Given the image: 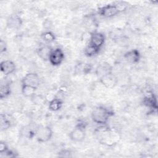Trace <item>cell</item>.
Listing matches in <instances>:
<instances>
[{
	"label": "cell",
	"instance_id": "10",
	"mask_svg": "<svg viewBox=\"0 0 158 158\" xmlns=\"http://www.w3.org/2000/svg\"><path fill=\"white\" fill-rule=\"evenodd\" d=\"M7 27L12 30H18L22 25V20L17 14H12L7 19Z\"/></svg>",
	"mask_w": 158,
	"mask_h": 158
},
{
	"label": "cell",
	"instance_id": "15",
	"mask_svg": "<svg viewBox=\"0 0 158 158\" xmlns=\"http://www.w3.org/2000/svg\"><path fill=\"white\" fill-rule=\"evenodd\" d=\"M92 67L90 64L80 62L75 67V73L77 75H86L90 73Z\"/></svg>",
	"mask_w": 158,
	"mask_h": 158
},
{
	"label": "cell",
	"instance_id": "9",
	"mask_svg": "<svg viewBox=\"0 0 158 158\" xmlns=\"http://www.w3.org/2000/svg\"><path fill=\"white\" fill-rule=\"evenodd\" d=\"M0 69L1 72L5 75V76H7L15 72L16 66L12 60H5L1 62Z\"/></svg>",
	"mask_w": 158,
	"mask_h": 158
},
{
	"label": "cell",
	"instance_id": "16",
	"mask_svg": "<svg viewBox=\"0 0 158 158\" xmlns=\"http://www.w3.org/2000/svg\"><path fill=\"white\" fill-rule=\"evenodd\" d=\"M11 93V84L9 81H4L1 85L0 98L4 99L7 98Z\"/></svg>",
	"mask_w": 158,
	"mask_h": 158
},
{
	"label": "cell",
	"instance_id": "24",
	"mask_svg": "<svg viewBox=\"0 0 158 158\" xmlns=\"http://www.w3.org/2000/svg\"><path fill=\"white\" fill-rule=\"evenodd\" d=\"M70 152L69 151H67V150H63L61 152H59V156L60 157H70L71 155H70Z\"/></svg>",
	"mask_w": 158,
	"mask_h": 158
},
{
	"label": "cell",
	"instance_id": "5",
	"mask_svg": "<svg viewBox=\"0 0 158 158\" xmlns=\"http://www.w3.org/2000/svg\"><path fill=\"white\" fill-rule=\"evenodd\" d=\"M40 80L38 75L34 72L27 73L21 80V85L29 86L37 89L40 86Z\"/></svg>",
	"mask_w": 158,
	"mask_h": 158
},
{
	"label": "cell",
	"instance_id": "20",
	"mask_svg": "<svg viewBox=\"0 0 158 158\" xmlns=\"http://www.w3.org/2000/svg\"><path fill=\"white\" fill-rule=\"evenodd\" d=\"M99 51H100L99 49H98L94 47L93 46L89 44H88L84 49V53L86 56L91 57L97 55L99 53Z\"/></svg>",
	"mask_w": 158,
	"mask_h": 158
},
{
	"label": "cell",
	"instance_id": "3",
	"mask_svg": "<svg viewBox=\"0 0 158 158\" xmlns=\"http://www.w3.org/2000/svg\"><path fill=\"white\" fill-rule=\"evenodd\" d=\"M53 135L52 128L48 125L37 126L35 138L39 143H46L49 141Z\"/></svg>",
	"mask_w": 158,
	"mask_h": 158
},
{
	"label": "cell",
	"instance_id": "8",
	"mask_svg": "<svg viewBox=\"0 0 158 158\" xmlns=\"http://www.w3.org/2000/svg\"><path fill=\"white\" fill-rule=\"evenodd\" d=\"M99 80L101 85L108 89H112L114 88L118 83L117 77L114 75L112 72L107 73L99 77Z\"/></svg>",
	"mask_w": 158,
	"mask_h": 158
},
{
	"label": "cell",
	"instance_id": "11",
	"mask_svg": "<svg viewBox=\"0 0 158 158\" xmlns=\"http://www.w3.org/2000/svg\"><path fill=\"white\" fill-rule=\"evenodd\" d=\"M13 125V118L7 114L0 115V128L1 131L8 130Z\"/></svg>",
	"mask_w": 158,
	"mask_h": 158
},
{
	"label": "cell",
	"instance_id": "23",
	"mask_svg": "<svg viewBox=\"0 0 158 158\" xmlns=\"http://www.w3.org/2000/svg\"><path fill=\"white\" fill-rule=\"evenodd\" d=\"M8 149H9V148H8L7 146L6 145V144L4 142L1 141V143H0V154H3L6 151H7Z\"/></svg>",
	"mask_w": 158,
	"mask_h": 158
},
{
	"label": "cell",
	"instance_id": "1",
	"mask_svg": "<svg viewBox=\"0 0 158 158\" xmlns=\"http://www.w3.org/2000/svg\"><path fill=\"white\" fill-rule=\"evenodd\" d=\"M113 115L114 113L106 107L99 106L92 110L91 117L93 122L100 126H104Z\"/></svg>",
	"mask_w": 158,
	"mask_h": 158
},
{
	"label": "cell",
	"instance_id": "21",
	"mask_svg": "<svg viewBox=\"0 0 158 158\" xmlns=\"http://www.w3.org/2000/svg\"><path fill=\"white\" fill-rule=\"evenodd\" d=\"M41 38L45 43H51L56 40V36L51 31H45L41 34Z\"/></svg>",
	"mask_w": 158,
	"mask_h": 158
},
{
	"label": "cell",
	"instance_id": "7",
	"mask_svg": "<svg viewBox=\"0 0 158 158\" xmlns=\"http://www.w3.org/2000/svg\"><path fill=\"white\" fill-rule=\"evenodd\" d=\"M105 40L106 38L102 33L95 31L91 33L88 44L101 49L105 43Z\"/></svg>",
	"mask_w": 158,
	"mask_h": 158
},
{
	"label": "cell",
	"instance_id": "12",
	"mask_svg": "<svg viewBox=\"0 0 158 158\" xmlns=\"http://www.w3.org/2000/svg\"><path fill=\"white\" fill-rule=\"evenodd\" d=\"M125 59L130 64L138 63L141 58V54L137 49H131L127 51L123 56Z\"/></svg>",
	"mask_w": 158,
	"mask_h": 158
},
{
	"label": "cell",
	"instance_id": "18",
	"mask_svg": "<svg viewBox=\"0 0 158 158\" xmlns=\"http://www.w3.org/2000/svg\"><path fill=\"white\" fill-rule=\"evenodd\" d=\"M63 105L62 101L58 98H54L52 99L48 104V109L52 112H57L59 110Z\"/></svg>",
	"mask_w": 158,
	"mask_h": 158
},
{
	"label": "cell",
	"instance_id": "22",
	"mask_svg": "<svg viewBox=\"0 0 158 158\" xmlns=\"http://www.w3.org/2000/svg\"><path fill=\"white\" fill-rule=\"evenodd\" d=\"M6 50H7L6 43L3 40L1 39L0 41V53L1 54L4 53L6 51Z\"/></svg>",
	"mask_w": 158,
	"mask_h": 158
},
{
	"label": "cell",
	"instance_id": "17",
	"mask_svg": "<svg viewBox=\"0 0 158 158\" xmlns=\"http://www.w3.org/2000/svg\"><path fill=\"white\" fill-rule=\"evenodd\" d=\"M96 72L97 75H98L99 77H101L107 73L112 72V67L106 62H102L98 66Z\"/></svg>",
	"mask_w": 158,
	"mask_h": 158
},
{
	"label": "cell",
	"instance_id": "13",
	"mask_svg": "<svg viewBox=\"0 0 158 158\" xmlns=\"http://www.w3.org/2000/svg\"><path fill=\"white\" fill-rule=\"evenodd\" d=\"M37 126H33L31 124L23 126L20 130V134L22 137L31 139L35 136V133Z\"/></svg>",
	"mask_w": 158,
	"mask_h": 158
},
{
	"label": "cell",
	"instance_id": "6",
	"mask_svg": "<svg viewBox=\"0 0 158 158\" xmlns=\"http://www.w3.org/2000/svg\"><path fill=\"white\" fill-rule=\"evenodd\" d=\"M64 52L60 48L52 49L49 57V62L53 66L60 65L64 60Z\"/></svg>",
	"mask_w": 158,
	"mask_h": 158
},
{
	"label": "cell",
	"instance_id": "2",
	"mask_svg": "<svg viewBox=\"0 0 158 158\" xmlns=\"http://www.w3.org/2000/svg\"><path fill=\"white\" fill-rule=\"evenodd\" d=\"M126 9V5L123 2L117 4H109L99 7L98 13L101 16L105 18L113 17Z\"/></svg>",
	"mask_w": 158,
	"mask_h": 158
},
{
	"label": "cell",
	"instance_id": "19",
	"mask_svg": "<svg viewBox=\"0 0 158 158\" xmlns=\"http://www.w3.org/2000/svg\"><path fill=\"white\" fill-rule=\"evenodd\" d=\"M36 89L29 86L22 85L21 91L22 94L26 98H32L35 95Z\"/></svg>",
	"mask_w": 158,
	"mask_h": 158
},
{
	"label": "cell",
	"instance_id": "4",
	"mask_svg": "<svg viewBox=\"0 0 158 158\" xmlns=\"http://www.w3.org/2000/svg\"><path fill=\"white\" fill-rule=\"evenodd\" d=\"M83 122H79L76 127L70 132V139L74 142H82L86 137V132L85 130V125H83Z\"/></svg>",
	"mask_w": 158,
	"mask_h": 158
},
{
	"label": "cell",
	"instance_id": "14",
	"mask_svg": "<svg viewBox=\"0 0 158 158\" xmlns=\"http://www.w3.org/2000/svg\"><path fill=\"white\" fill-rule=\"evenodd\" d=\"M52 48L48 44L41 45L36 51V53L38 57L43 60L46 61L49 60L50 54L52 51Z\"/></svg>",
	"mask_w": 158,
	"mask_h": 158
}]
</instances>
